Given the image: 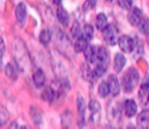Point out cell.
Returning <instances> with one entry per match:
<instances>
[{"instance_id": "obj_7", "label": "cell", "mask_w": 149, "mask_h": 129, "mask_svg": "<svg viewBox=\"0 0 149 129\" xmlns=\"http://www.w3.org/2000/svg\"><path fill=\"white\" fill-rule=\"evenodd\" d=\"M137 124L141 129H149V110H144L139 114Z\"/></svg>"}, {"instance_id": "obj_15", "label": "cell", "mask_w": 149, "mask_h": 129, "mask_svg": "<svg viewBox=\"0 0 149 129\" xmlns=\"http://www.w3.org/2000/svg\"><path fill=\"white\" fill-rule=\"evenodd\" d=\"M88 46V40L86 39L85 37L81 36L77 39L76 43L74 44V51L76 52H82V51H85V49L87 48Z\"/></svg>"}, {"instance_id": "obj_18", "label": "cell", "mask_w": 149, "mask_h": 129, "mask_svg": "<svg viewBox=\"0 0 149 129\" xmlns=\"http://www.w3.org/2000/svg\"><path fill=\"white\" fill-rule=\"evenodd\" d=\"M77 107H78V113H79V116H80V120L83 121L86 112V104H85V100L82 96H78Z\"/></svg>"}, {"instance_id": "obj_2", "label": "cell", "mask_w": 149, "mask_h": 129, "mask_svg": "<svg viewBox=\"0 0 149 129\" xmlns=\"http://www.w3.org/2000/svg\"><path fill=\"white\" fill-rule=\"evenodd\" d=\"M140 79L139 72L135 68H130L123 77V88L126 92H132Z\"/></svg>"}, {"instance_id": "obj_22", "label": "cell", "mask_w": 149, "mask_h": 129, "mask_svg": "<svg viewBox=\"0 0 149 129\" xmlns=\"http://www.w3.org/2000/svg\"><path fill=\"white\" fill-rule=\"evenodd\" d=\"M5 75L7 76L8 78H10L11 80H17V70L15 69L11 64H7L6 67H5Z\"/></svg>"}, {"instance_id": "obj_26", "label": "cell", "mask_w": 149, "mask_h": 129, "mask_svg": "<svg viewBox=\"0 0 149 129\" xmlns=\"http://www.w3.org/2000/svg\"><path fill=\"white\" fill-rule=\"evenodd\" d=\"M139 30L142 34H145L146 35L149 32V19L148 18H143L141 20L140 24H139Z\"/></svg>"}, {"instance_id": "obj_25", "label": "cell", "mask_w": 149, "mask_h": 129, "mask_svg": "<svg viewBox=\"0 0 149 129\" xmlns=\"http://www.w3.org/2000/svg\"><path fill=\"white\" fill-rule=\"evenodd\" d=\"M93 35H94V30H93V27H92L91 25H85L83 28V33H82V36L83 37H85L86 39L88 40V41H90V40L93 38Z\"/></svg>"}, {"instance_id": "obj_34", "label": "cell", "mask_w": 149, "mask_h": 129, "mask_svg": "<svg viewBox=\"0 0 149 129\" xmlns=\"http://www.w3.org/2000/svg\"><path fill=\"white\" fill-rule=\"evenodd\" d=\"M146 40H147V44L149 45V32L146 34Z\"/></svg>"}, {"instance_id": "obj_33", "label": "cell", "mask_w": 149, "mask_h": 129, "mask_svg": "<svg viewBox=\"0 0 149 129\" xmlns=\"http://www.w3.org/2000/svg\"><path fill=\"white\" fill-rule=\"evenodd\" d=\"M17 126H19V124H17V122H13L9 125V128H19V127H17Z\"/></svg>"}, {"instance_id": "obj_9", "label": "cell", "mask_w": 149, "mask_h": 129, "mask_svg": "<svg viewBox=\"0 0 149 129\" xmlns=\"http://www.w3.org/2000/svg\"><path fill=\"white\" fill-rule=\"evenodd\" d=\"M126 56L123 53H116V56H114V62H113V69L114 71L118 74H120V72L123 71L124 67L126 66Z\"/></svg>"}, {"instance_id": "obj_23", "label": "cell", "mask_w": 149, "mask_h": 129, "mask_svg": "<svg viewBox=\"0 0 149 129\" xmlns=\"http://www.w3.org/2000/svg\"><path fill=\"white\" fill-rule=\"evenodd\" d=\"M70 33H72V37L76 38V39H78L79 37H81L82 36V30H81V26H80L79 22H74V24H72V29H70Z\"/></svg>"}, {"instance_id": "obj_19", "label": "cell", "mask_w": 149, "mask_h": 129, "mask_svg": "<svg viewBox=\"0 0 149 129\" xmlns=\"http://www.w3.org/2000/svg\"><path fill=\"white\" fill-rule=\"evenodd\" d=\"M39 40L43 45H48L51 41V32L48 29H44L40 32L39 35Z\"/></svg>"}, {"instance_id": "obj_11", "label": "cell", "mask_w": 149, "mask_h": 129, "mask_svg": "<svg viewBox=\"0 0 149 129\" xmlns=\"http://www.w3.org/2000/svg\"><path fill=\"white\" fill-rule=\"evenodd\" d=\"M107 82H108V85H109V88H110V93H111L113 96L118 95L120 90V82H118V77L114 75H110Z\"/></svg>"}, {"instance_id": "obj_5", "label": "cell", "mask_w": 149, "mask_h": 129, "mask_svg": "<svg viewBox=\"0 0 149 129\" xmlns=\"http://www.w3.org/2000/svg\"><path fill=\"white\" fill-rule=\"evenodd\" d=\"M139 98H140L141 106L145 109H149V83L144 81L139 89Z\"/></svg>"}, {"instance_id": "obj_14", "label": "cell", "mask_w": 149, "mask_h": 129, "mask_svg": "<svg viewBox=\"0 0 149 129\" xmlns=\"http://www.w3.org/2000/svg\"><path fill=\"white\" fill-rule=\"evenodd\" d=\"M84 56H85V60L88 64H93L96 60L97 50L95 49V47L93 45H88L85 51H84Z\"/></svg>"}, {"instance_id": "obj_17", "label": "cell", "mask_w": 149, "mask_h": 129, "mask_svg": "<svg viewBox=\"0 0 149 129\" xmlns=\"http://www.w3.org/2000/svg\"><path fill=\"white\" fill-rule=\"evenodd\" d=\"M110 93V88L108 85V82L102 81L101 83L98 86V94H99L100 97L105 98L108 96V94Z\"/></svg>"}, {"instance_id": "obj_21", "label": "cell", "mask_w": 149, "mask_h": 129, "mask_svg": "<svg viewBox=\"0 0 149 129\" xmlns=\"http://www.w3.org/2000/svg\"><path fill=\"white\" fill-rule=\"evenodd\" d=\"M54 97H55V92H54V90L52 89V87L47 86V87L43 90V92H42V98H43L44 100H46V102H52Z\"/></svg>"}, {"instance_id": "obj_27", "label": "cell", "mask_w": 149, "mask_h": 129, "mask_svg": "<svg viewBox=\"0 0 149 129\" xmlns=\"http://www.w3.org/2000/svg\"><path fill=\"white\" fill-rule=\"evenodd\" d=\"M31 116L33 118V120L35 121L36 124H39L41 123L42 119H41V113H40L39 110L35 108V107H32V111H31Z\"/></svg>"}, {"instance_id": "obj_12", "label": "cell", "mask_w": 149, "mask_h": 129, "mask_svg": "<svg viewBox=\"0 0 149 129\" xmlns=\"http://www.w3.org/2000/svg\"><path fill=\"white\" fill-rule=\"evenodd\" d=\"M26 17H27V6L24 2L19 3V5L15 8V18L19 24H24L26 21Z\"/></svg>"}, {"instance_id": "obj_24", "label": "cell", "mask_w": 149, "mask_h": 129, "mask_svg": "<svg viewBox=\"0 0 149 129\" xmlns=\"http://www.w3.org/2000/svg\"><path fill=\"white\" fill-rule=\"evenodd\" d=\"M89 108H90V111H91V119H93L96 115L99 114L100 110H101V107H100V104L94 100H92L91 102H90Z\"/></svg>"}, {"instance_id": "obj_32", "label": "cell", "mask_w": 149, "mask_h": 129, "mask_svg": "<svg viewBox=\"0 0 149 129\" xmlns=\"http://www.w3.org/2000/svg\"><path fill=\"white\" fill-rule=\"evenodd\" d=\"M61 1H62V0H52V2H53L56 6H59V5H61Z\"/></svg>"}, {"instance_id": "obj_4", "label": "cell", "mask_w": 149, "mask_h": 129, "mask_svg": "<svg viewBox=\"0 0 149 129\" xmlns=\"http://www.w3.org/2000/svg\"><path fill=\"white\" fill-rule=\"evenodd\" d=\"M118 43L120 48L125 53H131L134 51L135 47H136V43H135L134 39L128 35H123L118 37Z\"/></svg>"}, {"instance_id": "obj_29", "label": "cell", "mask_w": 149, "mask_h": 129, "mask_svg": "<svg viewBox=\"0 0 149 129\" xmlns=\"http://www.w3.org/2000/svg\"><path fill=\"white\" fill-rule=\"evenodd\" d=\"M6 112H8V111H7L3 106L1 107V113H0V116H1V123H0V125H1V126H3V125H4L5 120H6V119H8V117H9V113H7V114L5 115V113H6Z\"/></svg>"}, {"instance_id": "obj_8", "label": "cell", "mask_w": 149, "mask_h": 129, "mask_svg": "<svg viewBox=\"0 0 149 129\" xmlns=\"http://www.w3.org/2000/svg\"><path fill=\"white\" fill-rule=\"evenodd\" d=\"M56 17H57L58 22H59L63 27H68V23H70V15H68V11H66L61 5H59V6L57 7Z\"/></svg>"}, {"instance_id": "obj_3", "label": "cell", "mask_w": 149, "mask_h": 129, "mask_svg": "<svg viewBox=\"0 0 149 129\" xmlns=\"http://www.w3.org/2000/svg\"><path fill=\"white\" fill-rule=\"evenodd\" d=\"M102 37L105 43L109 46H113L118 43V31L113 25H107L102 30Z\"/></svg>"}, {"instance_id": "obj_30", "label": "cell", "mask_w": 149, "mask_h": 129, "mask_svg": "<svg viewBox=\"0 0 149 129\" xmlns=\"http://www.w3.org/2000/svg\"><path fill=\"white\" fill-rule=\"evenodd\" d=\"M5 51V45H4V40L3 38H1V57H3Z\"/></svg>"}, {"instance_id": "obj_13", "label": "cell", "mask_w": 149, "mask_h": 129, "mask_svg": "<svg viewBox=\"0 0 149 129\" xmlns=\"http://www.w3.org/2000/svg\"><path fill=\"white\" fill-rule=\"evenodd\" d=\"M137 113V104L134 100H127L125 102V114L129 118H132Z\"/></svg>"}, {"instance_id": "obj_16", "label": "cell", "mask_w": 149, "mask_h": 129, "mask_svg": "<svg viewBox=\"0 0 149 129\" xmlns=\"http://www.w3.org/2000/svg\"><path fill=\"white\" fill-rule=\"evenodd\" d=\"M81 73H82V76L84 77V79L87 80V81H91L92 82L94 78H95L94 71H91V69L89 68V66H88V64H82Z\"/></svg>"}, {"instance_id": "obj_1", "label": "cell", "mask_w": 149, "mask_h": 129, "mask_svg": "<svg viewBox=\"0 0 149 129\" xmlns=\"http://www.w3.org/2000/svg\"><path fill=\"white\" fill-rule=\"evenodd\" d=\"M97 64L94 69V74L96 77H102L106 73L109 64V53L105 47L101 46L97 49V56H96Z\"/></svg>"}, {"instance_id": "obj_20", "label": "cell", "mask_w": 149, "mask_h": 129, "mask_svg": "<svg viewBox=\"0 0 149 129\" xmlns=\"http://www.w3.org/2000/svg\"><path fill=\"white\" fill-rule=\"evenodd\" d=\"M107 25L108 24H107V18H106V15L104 13L97 15V17H96V27H97V29L102 31Z\"/></svg>"}, {"instance_id": "obj_6", "label": "cell", "mask_w": 149, "mask_h": 129, "mask_svg": "<svg viewBox=\"0 0 149 129\" xmlns=\"http://www.w3.org/2000/svg\"><path fill=\"white\" fill-rule=\"evenodd\" d=\"M128 19H129V23H130L131 25L134 26V27H137V26H139V24H140L141 20L143 19L142 11H141L140 8H138V7H134L133 11H131V13L129 15Z\"/></svg>"}, {"instance_id": "obj_31", "label": "cell", "mask_w": 149, "mask_h": 129, "mask_svg": "<svg viewBox=\"0 0 149 129\" xmlns=\"http://www.w3.org/2000/svg\"><path fill=\"white\" fill-rule=\"evenodd\" d=\"M87 2L89 3L90 6L94 8L96 6V4H97V0H87Z\"/></svg>"}, {"instance_id": "obj_10", "label": "cell", "mask_w": 149, "mask_h": 129, "mask_svg": "<svg viewBox=\"0 0 149 129\" xmlns=\"http://www.w3.org/2000/svg\"><path fill=\"white\" fill-rule=\"evenodd\" d=\"M33 81L37 88H42L45 85L46 77L44 72L41 69H37L35 71V73L33 74Z\"/></svg>"}, {"instance_id": "obj_35", "label": "cell", "mask_w": 149, "mask_h": 129, "mask_svg": "<svg viewBox=\"0 0 149 129\" xmlns=\"http://www.w3.org/2000/svg\"><path fill=\"white\" fill-rule=\"evenodd\" d=\"M106 1H108V2H112L113 0H106Z\"/></svg>"}, {"instance_id": "obj_28", "label": "cell", "mask_w": 149, "mask_h": 129, "mask_svg": "<svg viewBox=\"0 0 149 129\" xmlns=\"http://www.w3.org/2000/svg\"><path fill=\"white\" fill-rule=\"evenodd\" d=\"M118 3L123 9L131 11L133 5V0H118Z\"/></svg>"}]
</instances>
